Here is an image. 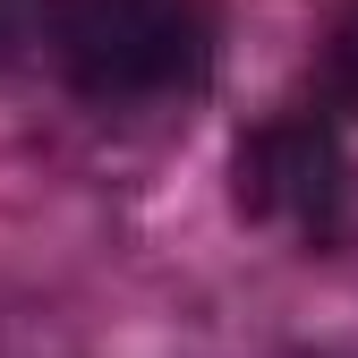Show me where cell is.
Here are the masks:
<instances>
[{
	"instance_id": "1",
	"label": "cell",
	"mask_w": 358,
	"mask_h": 358,
	"mask_svg": "<svg viewBox=\"0 0 358 358\" xmlns=\"http://www.w3.org/2000/svg\"><path fill=\"white\" fill-rule=\"evenodd\" d=\"M213 43V0H43V52L103 111L205 85Z\"/></svg>"
},
{
	"instance_id": "2",
	"label": "cell",
	"mask_w": 358,
	"mask_h": 358,
	"mask_svg": "<svg viewBox=\"0 0 358 358\" xmlns=\"http://www.w3.org/2000/svg\"><path fill=\"white\" fill-rule=\"evenodd\" d=\"M231 205L248 222H273L299 248H341L358 231V179H350V145L333 111H282L256 120L231 145Z\"/></svg>"
},
{
	"instance_id": "3",
	"label": "cell",
	"mask_w": 358,
	"mask_h": 358,
	"mask_svg": "<svg viewBox=\"0 0 358 358\" xmlns=\"http://www.w3.org/2000/svg\"><path fill=\"white\" fill-rule=\"evenodd\" d=\"M316 111H333V120L358 111V0H350V17L333 26L324 60H316Z\"/></svg>"
},
{
	"instance_id": "4",
	"label": "cell",
	"mask_w": 358,
	"mask_h": 358,
	"mask_svg": "<svg viewBox=\"0 0 358 358\" xmlns=\"http://www.w3.org/2000/svg\"><path fill=\"white\" fill-rule=\"evenodd\" d=\"M43 43V0H0V60H17Z\"/></svg>"
}]
</instances>
